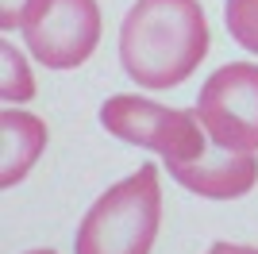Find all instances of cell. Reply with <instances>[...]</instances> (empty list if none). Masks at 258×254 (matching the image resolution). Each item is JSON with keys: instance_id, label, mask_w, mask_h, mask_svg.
I'll list each match as a JSON object with an SVG mask.
<instances>
[{"instance_id": "obj_11", "label": "cell", "mask_w": 258, "mask_h": 254, "mask_svg": "<svg viewBox=\"0 0 258 254\" xmlns=\"http://www.w3.org/2000/svg\"><path fill=\"white\" fill-rule=\"evenodd\" d=\"M27 254H58V250H50V246H39V250H27Z\"/></svg>"}, {"instance_id": "obj_1", "label": "cell", "mask_w": 258, "mask_h": 254, "mask_svg": "<svg viewBox=\"0 0 258 254\" xmlns=\"http://www.w3.org/2000/svg\"><path fill=\"white\" fill-rule=\"evenodd\" d=\"M100 127L131 147L154 150L181 189L205 201L247 197L258 181V158L235 154L208 139L205 123L189 108H162L147 96H108L100 104Z\"/></svg>"}, {"instance_id": "obj_7", "label": "cell", "mask_w": 258, "mask_h": 254, "mask_svg": "<svg viewBox=\"0 0 258 254\" xmlns=\"http://www.w3.org/2000/svg\"><path fill=\"white\" fill-rule=\"evenodd\" d=\"M0 96L4 104H27L35 96V77L27 70V58L8 39L0 42Z\"/></svg>"}, {"instance_id": "obj_2", "label": "cell", "mask_w": 258, "mask_h": 254, "mask_svg": "<svg viewBox=\"0 0 258 254\" xmlns=\"http://www.w3.org/2000/svg\"><path fill=\"white\" fill-rule=\"evenodd\" d=\"M208 58V20L197 0H135L119 23V62L143 89H177Z\"/></svg>"}, {"instance_id": "obj_8", "label": "cell", "mask_w": 258, "mask_h": 254, "mask_svg": "<svg viewBox=\"0 0 258 254\" xmlns=\"http://www.w3.org/2000/svg\"><path fill=\"white\" fill-rule=\"evenodd\" d=\"M224 23H227V35H231L243 50L258 54V0H227L224 4Z\"/></svg>"}, {"instance_id": "obj_6", "label": "cell", "mask_w": 258, "mask_h": 254, "mask_svg": "<svg viewBox=\"0 0 258 254\" xmlns=\"http://www.w3.org/2000/svg\"><path fill=\"white\" fill-rule=\"evenodd\" d=\"M43 150H46V123L31 112H20L16 104H8L0 112V185L4 189L20 185Z\"/></svg>"}, {"instance_id": "obj_10", "label": "cell", "mask_w": 258, "mask_h": 254, "mask_svg": "<svg viewBox=\"0 0 258 254\" xmlns=\"http://www.w3.org/2000/svg\"><path fill=\"white\" fill-rule=\"evenodd\" d=\"M208 254H258V246H243V243H212Z\"/></svg>"}, {"instance_id": "obj_4", "label": "cell", "mask_w": 258, "mask_h": 254, "mask_svg": "<svg viewBox=\"0 0 258 254\" xmlns=\"http://www.w3.org/2000/svg\"><path fill=\"white\" fill-rule=\"evenodd\" d=\"M23 42L46 70H77L100 42L97 0H31L23 16Z\"/></svg>"}, {"instance_id": "obj_5", "label": "cell", "mask_w": 258, "mask_h": 254, "mask_svg": "<svg viewBox=\"0 0 258 254\" xmlns=\"http://www.w3.org/2000/svg\"><path fill=\"white\" fill-rule=\"evenodd\" d=\"M197 116L208 139L235 154H258V66H220L197 96Z\"/></svg>"}, {"instance_id": "obj_3", "label": "cell", "mask_w": 258, "mask_h": 254, "mask_svg": "<svg viewBox=\"0 0 258 254\" xmlns=\"http://www.w3.org/2000/svg\"><path fill=\"white\" fill-rule=\"evenodd\" d=\"M162 223L158 166H139L131 177L100 193L77 223L74 254H151Z\"/></svg>"}, {"instance_id": "obj_9", "label": "cell", "mask_w": 258, "mask_h": 254, "mask_svg": "<svg viewBox=\"0 0 258 254\" xmlns=\"http://www.w3.org/2000/svg\"><path fill=\"white\" fill-rule=\"evenodd\" d=\"M27 4H31V0H0V27H4V31H12V27H23Z\"/></svg>"}]
</instances>
